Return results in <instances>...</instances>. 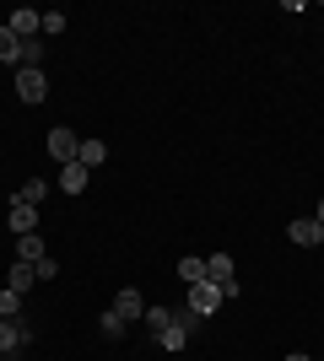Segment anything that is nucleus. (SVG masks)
Segmentation results:
<instances>
[{"mask_svg": "<svg viewBox=\"0 0 324 361\" xmlns=\"http://www.w3.org/2000/svg\"><path fill=\"white\" fill-rule=\"evenodd\" d=\"M6 221H11V232H16V238H28V232H38V205H22V200H16Z\"/></svg>", "mask_w": 324, "mask_h": 361, "instance_id": "obj_9", "label": "nucleus"}, {"mask_svg": "<svg viewBox=\"0 0 324 361\" xmlns=\"http://www.w3.org/2000/svg\"><path fill=\"white\" fill-rule=\"evenodd\" d=\"M189 313H200V318H211L216 307H222V286H211V281H200V286H189V302H184Z\"/></svg>", "mask_w": 324, "mask_h": 361, "instance_id": "obj_6", "label": "nucleus"}, {"mask_svg": "<svg viewBox=\"0 0 324 361\" xmlns=\"http://www.w3.org/2000/svg\"><path fill=\"white\" fill-rule=\"evenodd\" d=\"M28 340H32V324H22V318H0V356H16Z\"/></svg>", "mask_w": 324, "mask_h": 361, "instance_id": "obj_3", "label": "nucleus"}, {"mask_svg": "<svg viewBox=\"0 0 324 361\" xmlns=\"http://www.w3.org/2000/svg\"><path fill=\"white\" fill-rule=\"evenodd\" d=\"M168 318H173V307H146V329H162V324H168Z\"/></svg>", "mask_w": 324, "mask_h": 361, "instance_id": "obj_19", "label": "nucleus"}, {"mask_svg": "<svg viewBox=\"0 0 324 361\" xmlns=\"http://www.w3.org/2000/svg\"><path fill=\"white\" fill-rule=\"evenodd\" d=\"M65 22H71L65 11H44V32H65Z\"/></svg>", "mask_w": 324, "mask_h": 361, "instance_id": "obj_20", "label": "nucleus"}, {"mask_svg": "<svg viewBox=\"0 0 324 361\" xmlns=\"http://www.w3.org/2000/svg\"><path fill=\"white\" fill-rule=\"evenodd\" d=\"M0 318H22V297L11 286H0Z\"/></svg>", "mask_w": 324, "mask_h": 361, "instance_id": "obj_18", "label": "nucleus"}, {"mask_svg": "<svg viewBox=\"0 0 324 361\" xmlns=\"http://www.w3.org/2000/svg\"><path fill=\"white\" fill-rule=\"evenodd\" d=\"M76 162L87 167V173H92V167H103V162H108V146H103V140H81V151H76Z\"/></svg>", "mask_w": 324, "mask_h": 361, "instance_id": "obj_12", "label": "nucleus"}, {"mask_svg": "<svg viewBox=\"0 0 324 361\" xmlns=\"http://www.w3.org/2000/svg\"><path fill=\"white\" fill-rule=\"evenodd\" d=\"M97 329H103V340H124V318L114 313V307H108V313L97 318Z\"/></svg>", "mask_w": 324, "mask_h": 361, "instance_id": "obj_17", "label": "nucleus"}, {"mask_svg": "<svg viewBox=\"0 0 324 361\" xmlns=\"http://www.w3.org/2000/svg\"><path fill=\"white\" fill-rule=\"evenodd\" d=\"M200 324H205L200 313H189V307H179V313H173L168 324L157 329V345H162V350H184L189 340H195V329H200Z\"/></svg>", "mask_w": 324, "mask_h": 361, "instance_id": "obj_1", "label": "nucleus"}, {"mask_svg": "<svg viewBox=\"0 0 324 361\" xmlns=\"http://www.w3.org/2000/svg\"><path fill=\"white\" fill-rule=\"evenodd\" d=\"M0 60H11V65H22V38H16L6 22H0Z\"/></svg>", "mask_w": 324, "mask_h": 361, "instance_id": "obj_14", "label": "nucleus"}, {"mask_svg": "<svg viewBox=\"0 0 324 361\" xmlns=\"http://www.w3.org/2000/svg\"><path fill=\"white\" fill-rule=\"evenodd\" d=\"M32 281H38V275H32V264H22V259H16L11 270H6V286H11V291H16V297H22V291H28V286H32Z\"/></svg>", "mask_w": 324, "mask_h": 361, "instance_id": "obj_13", "label": "nucleus"}, {"mask_svg": "<svg viewBox=\"0 0 324 361\" xmlns=\"http://www.w3.org/2000/svg\"><path fill=\"white\" fill-rule=\"evenodd\" d=\"M16 259H22V264H38V259H49L44 232H28V238H16Z\"/></svg>", "mask_w": 324, "mask_h": 361, "instance_id": "obj_10", "label": "nucleus"}, {"mask_svg": "<svg viewBox=\"0 0 324 361\" xmlns=\"http://www.w3.org/2000/svg\"><path fill=\"white\" fill-rule=\"evenodd\" d=\"M179 281H184V286H200L205 281V259H179Z\"/></svg>", "mask_w": 324, "mask_h": 361, "instance_id": "obj_15", "label": "nucleus"}, {"mask_svg": "<svg viewBox=\"0 0 324 361\" xmlns=\"http://www.w3.org/2000/svg\"><path fill=\"white\" fill-rule=\"evenodd\" d=\"M32 275H38V281H54V275H60V264H54V259H38V264H32Z\"/></svg>", "mask_w": 324, "mask_h": 361, "instance_id": "obj_21", "label": "nucleus"}, {"mask_svg": "<svg viewBox=\"0 0 324 361\" xmlns=\"http://www.w3.org/2000/svg\"><path fill=\"white\" fill-rule=\"evenodd\" d=\"M114 313H119L124 324H130V318H146V297H140L136 286H124L119 297H114Z\"/></svg>", "mask_w": 324, "mask_h": 361, "instance_id": "obj_8", "label": "nucleus"}, {"mask_svg": "<svg viewBox=\"0 0 324 361\" xmlns=\"http://www.w3.org/2000/svg\"><path fill=\"white\" fill-rule=\"evenodd\" d=\"M44 195H49V183H44V178H28L22 189H16V200H22V205H38Z\"/></svg>", "mask_w": 324, "mask_h": 361, "instance_id": "obj_16", "label": "nucleus"}, {"mask_svg": "<svg viewBox=\"0 0 324 361\" xmlns=\"http://www.w3.org/2000/svg\"><path fill=\"white\" fill-rule=\"evenodd\" d=\"M16 97L38 108V103L49 97V75H44V71H16Z\"/></svg>", "mask_w": 324, "mask_h": 361, "instance_id": "obj_5", "label": "nucleus"}, {"mask_svg": "<svg viewBox=\"0 0 324 361\" xmlns=\"http://www.w3.org/2000/svg\"><path fill=\"white\" fill-rule=\"evenodd\" d=\"M6 27H11L16 38L28 44V38H38V32H44V11H32V6H16V11L6 16Z\"/></svg>", "mask_w": 324, "mask_h": 361, "instance_id": "obj_4", "label": "nucleus"}, {"mask_svg": "<svg viewBox=\"0 0 324 361\" xmlns=\"http://www.w3.org/2000/svg\"><path fill=\"white\" fill-rule=\"evenodd\" d=\"M287 238H292L297 248H313V243H324V226L313 221V216H297V221L287 226Z\"/></svg>", "mask_w": 324, "mask_h": 361, "instance_id": "obj_7", "label": "nucleus"}, {"mask_svg": "<svg viewBox=\"0 0 324 361\" xmlns=\"http://www.w3.org/2000/svg\"><path fill=\"white\" fill-rule=\"evenodd\" d=\"M287 361H308V356H303V350H292V356H287Z\"/></svg>", "mask_w": 324, "mask_h": 361, "instance_id": "obj_22", "label": "nucleus"}, {"mask_svg": "<svg viewBox=\"0 0 324 361\" xmlns=\"http://www.w3.org/2000/svg\"><path fill=\"white\" fill-rule=\"evenodd\" d=\"M313 221H319V226H324V200H319V216H313Z\"/></svg>", "mask_w": 324, "mask_h": 361, "instance_id": "obj_23", "label": "nucleus"}, {"mask_svg": "<svg viewBox=\"0 0 324 361\" xmlns=\"http://www.w3.org/2000/svg\"><path fill=\"white\" fill-rule=\"evenodd\" d=\"M87 178H92V173H87L81 162H65V167H60V189H65V195H81V189H87Z\"/></svg>", "mask_w": 324, "mask_h": 361, "instance_id": "obj_11", "label": "nucleus"}, {"mask_svg": "<svg viewBox=\"0 0 324 361\" xmlns=\"http://www.w3.org/2000/svg\"><path fill=\"white\" fill-rule=\"evenodd\" d=\"M44 151H49V157H54V162H76V151H81V140L76 135H71V130H65V124H54V130H49V140H44Z\"/></svg>", "mask_w": 324, "mask_h": 361, "instance_id": "obj_2", "label": "nucleus"}]
</instances>
